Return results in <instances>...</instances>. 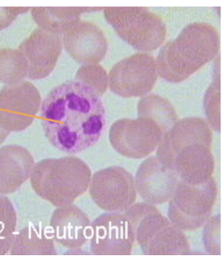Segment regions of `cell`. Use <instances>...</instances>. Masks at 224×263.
<instances>
[{"label": "cell", "instance_id": "1", "mask_svg": "<svg viewBox=\"0 0 224 263\" xmlns=\"http://www.w3.org/2000/svg\"><path fill=\"white\" fill-rule=\"evenodd\" d=\"M39 111L47 139L70 155L97 143L106 127L101 97L75 80L54 88L42 102Z\"/></svg>", "mask_w": 224, "mask_h": 263}, {"label": "cell", "instance_id": "2", "mask_svg": "<svg viewBox=\"0 0 224 263\" xmlns=\"http://www.w3.org/2000/svg\"><path fill=\"white\" fill-rule=\"evenodd\" d=\"M221 37L216 27L205 22L186 26L167 42L156 59L158 75L170 83H181L219 55Z\"/></svg>", "mask_w": 224, "mask_h": 263}, {"label": "cell", "instance_id": "3", "mask_svg": "<svg viewBox=\"0 0 224 263\" xmlns=\"http://www.w3.org/2000/svg\"><path fill=\"white\" fill-rule=\"evenodd\" d=\"M91 170L75 156L47 158L33 166L30 183L42 199L55 207L73 204L90 187Z\"/></svg>", "mask_w": 224, "mask_h": 263}, {"label": "cell", "instance_id": "4", "mask_svg": "<svg viewBox=\"0 0 224 263\" xmlns=\"http://www.w3.org/2000/svg\"><path fill=\"white\" fill-rule=\"evenodd\" d=\"M146 255H185L190 244L183 231L163 216L153 204L143 202L133 204L124 213Z\"/></svg>", "mask_w": 224, "mask_h": 263}, {"label": "cell", "instance_id": "5", "mask_svg": "<svg viewBox=\"0 0 224 263\" xmlns=\"http://www.w3.org/2000/svg\"><path fill=\"white\" fill-rule=\"evenodd\" d=\"M104 16L120 38L139 53L161 47L168 28L161 16L147 7H105Z\"/></svg>", "mask_w": 224, "mask_h": 263}, {"label": "cell", "instance_id": "6", "mask_svg": "<svg viewBox=\"0 0 224 263\" xmlns=\"http://www.w3.org/2000/svg\"><path fill=\"white\" fill-rule=\"evenodd\" d=\"M217 195V183L214 177L198 186L179 181L169 201V220L181 231L200 229L210 219Z\"/></svg>", "mask_w": 224, "mask_h": 263}, {"label": "cell", "instance_id": "7", "mask_svg": "<svg viewBox=\"0 0 224 263\" xmlns=\"http://www.w3.org/2000/svg\"><path fill=\"white\" fill-rule=\"evenodd\" d=\"M39 90L31 82L6 85L0 90V144L13 132L33 124L42 105Z\"/></svg>", "mask_w": 224, "mask_h": 263}, {"label": "cell", "instance_id": "8", "mask_svg": "<svg viewBox=\"0 0 224 263\" xmlns=\"http://www.w3.org/2000/svg\"><path fill=\"white\" fill-rule=\"evenodd\" d=\"M90 196L106 213H125L137 200V189L132 174L119 166L97 171L90 183Z\"/></svg>", "mask_w": 224, "mask_h": 263}, {"label": "cell", "instance_id": "9", "mask_svg": "<svg viewBox=\"0 0 224 263\" xmlns=\"http://www.w3.org/2000/svg\"><path fill=\"white\" fill-rule=\"evenodd\" d=\"M108 77L109 88L118 96H147L158 81L156 59L149 53H136L116 63Z\"/></svg>", "mask_w": 224, "mask_h": 263}, {"label": "cell", "instance_id": "10", "mask_svg": "<svg viewBox=\"0 0 224 263\" xmlns=\"http://www.w3.org/2000/svg\"><path fill=\"white\" fill-rule=\"evenodd\" d=\"M160 127L147 118L122 119L111 126L109 139L111 146L127 158H146L158 148L163 138Z\"/></svg>", "mask_w": 224, "mask_h": 263}, {"label": "cell", "instance_id": "11", "mask_svg": "<svg viewBox=\"0 0 224 263\" xmlns=\"http://www.w3.org/2000/svg\"><path fill=\"white\" fill-rule=\"evenodd\" d=\"M90 251L96 255H130L134 232L124 213H104L91 223Z\"/></svg>", "mask_w": 224, "mask_h": 263}, {"label": "cell", "instance_id": "12", "mask_svg": "<svg viewBox=\"0 0 224 263\" xmlns=\"http://www.w3.org/2000/svg\"><path fill=\"white\" fill-rule=\"evenodd\" d=\"M63 38L56 33L37 28L21 42L18 50L27 63V78H46L54 71L63 52Z\"/></svg>", "mask_w": 224, "mask_h": 263}, {"label": "cell", "instance_id": "13", "mask_svg": "<svg viewBox=\"0 0 224 263\" xmlns=\"http://www.w3.org/2000/svg\"><path fill=\"white\" fill-rule=\"evenodd\" d=\"M134 179L137 192L153 205L170 201L179 182L175 171L156 156L141 163Z\"/></svg>", "mask_w": 224, "mask_h": 263}, {"label": "cell", "instance_id": "14", "mask_svg": "<svg viewBox=\"0 0 224 263\" xmlns=\"http://www.w3.org/2000/svg\"><path fill=\"white\" fill-rule=\"evenodd\" d=\"M212 143L194 142L181 147L173 156L168 166L178 176L179 182L189 185H201L213 178L215 162Z\"/></svg>", "mask_w": 224, "mask_h": 263}, {"label": "cell", "instance_id": "15", "mask_svg": "<svg viewBox=\"0 0 224 263\" xmlns=\"http://www.w3.org/2000/svg\"><path fill=\"white\" fill-rule=\"evenodd\" d=\"M63 45L69 57L84 65L104 60L109 47L100 27L84 21H79L64 33Z\"/></svg>", "mask_w": 224, "mask_h": 263}, {"label": "cell", "instance_id": "16", "mask_svg": "<svg viewBox=\"0 0 224 263\" xmlns=\"http://www.w3.org/2000/svg\"><path fill=\"white\" fill-rule=\"evenodd\" d=\"M50 227L54 241L71 250L83 248L90 238V218L75 204L54 210Z\"/></svg>", "mask_w": 224, "mask_h": 263}, {"label": "cell", "instance_id": "17", "mask_svg": "<svg viewBox=\"0 0 224 263\" xmlns=\"http://www.w3.org/2000/svg\"><path fill=\"white\" fill-rule=\"evenodd\" d=\"M194 142L213 143L212 129L206 120L198 117L177 120L163 135L161 142L157 148L156 157L168 164L177 151Z\"/></svg>", "mask_w": 224, "mask_h": 263}, {"label": "cell", "instance_id": "18", "mask_svg": "<svg viewBox=\"0 0 224 263\" xmlns=\"http://www.w3.org/2000/svg\"><path fill=\"white\" fill-rule=\"evenodd\" d=\"M34 159L27 148L6 145L0 148V194H12L29 179Z\"/></svg>", "mask_w": 224, "mask_h": 263}, {"label": "cell", "instance_id": "19", "mask_svg": "<svg viewBox=\"0 0 224 263\" xmlns=\"http://www.w3.org/2000/svg\"><path fill=\"white\" fill-rule=\"evenodd\" d=\"M103 9L100 7H33L31 13L39 28L60 35L81 21L84 13Z\"/></svg>", "mask_w": 224, "mask_h": 263}, {"label": "cell", "instance_id": "20", "mask_svg": "<svg viewBox=\"0 0 224 263\" xmlns=\"http://www.w3.org/2000/svg\"><path fill=\"white\" fill-rule=\"evenodd\" d=\"M12 255H56L52 233L45 228L28 226L15 234L10 250Z\"/></svg>", "mask_w": 224, "mask_h": 263}, {"label": "cell", "instance_id": "21", "mask_svg": "<svg viewBox=\"0 0 224 263\" xmlns=\"http://www.w3.org/2000/svg\"><path fill=\"white\" fill-rule=\"evenodd\" d=\"M138 118H147L158 125L163 134L176 123L175 108L168 99L158 95L145 96L138 103Z\"/></svg>", "mask_w": 224, "mask_h": 263}, {"label": "cell", "instance_id": "22", "mask_svg": "<svg viewBox=\"0 0 224 263\" xmlns=\"http://www.w3.org/2000/svg\"><path fill=\"white\" fill-rule=\"evenodd\" d=\"M27 74V62L18 49L0 48V83L6 85L19 84Z\"/></svg>", "mask_w": 224, "mask_h": 263}, {"label": "cell", "instance_id": "23", "mask_svg": "<svg viewBox=\"0 0 224 263\" xmlns=\"http://www.w3.org/2000/svg\"><path fill=\"white\" fill-rule=\"evenodd\" d=\"M213 72L212 83L210 84L205 96L203 104L207 123L214 131L221 130V71H220V55L215 61Z\"/></svg>", "mask_w": 224, "mask_h": 263}, {"label": "cell", "instance_id": "24", "mask_svg": "<svg viewBox=\"0 0 224 263\" xmlns=\"http://www.w3.org/2000/svg\"><path fill=\"white\" fill-rule=\"evenodd\" d=\"M18 216L8 197L0 194V255L11 250L15 238Z\"/></svg>", "mask_w": 224, "mask_h": 263}, {"label": "cell", "instance_id": "25", "mask_svg": "<svg viewBox=\"0 0 224 263\" xmlns=\"http://www.w3.org/2000/svg\"><path fill=\"white\" fill-rule=\"evenodd\" d=\"M75 81L90 88L101 97L109 87V77L105 68L99 63L85 64L75 74Z\"/></svg>", "mask_w": 224, "mask_h": 263}, {"label": "cell", "instance_id": "26", "mask_svg": "<svg viewBox=\"0 0 224 263\" xmlns=\"http://www.w3.org/2000/svg\"><path fill=\"white\" fill-rule=\"evenodd\" d=\"M221 219L215 216L207 222L203 231V240L207 251L210 254H221Z\"/></svg>", "mask_w": 224, "mask_h": 263}, {"label": "cell", "instance_id": "27", "mask_svg": "<svg viewBox=\"0 0 224 263\" xmlns=\"http://www.w3.org/2000/svg\"><path fill=\"white\" fill-rule=\"evenodd\" d=\"M30 10V7H0V31L11 26L18 16Z\"/></svg>", "mask_w": 224, "mask_h": 263}]
</instances>
